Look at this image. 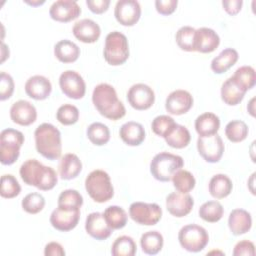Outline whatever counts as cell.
Listing matches in <instances>:
<instances>
[{"label": "cell", "instance_id": "1", "mask_svg": "<svg viewBox=\"0 0 256 256\" xmlns=\"http://www.w3.org/2000/svg\"><path fill=\"white\" fill-rule=\"evenodd\" d=\"M92 102L97 111L105 118L117 121L126 115V109L119 100L115 88L107 83L97 85L92 94Z\"/></svg>", "mask_w": 256, "mask_h": 256}, {"label": "cell", "instance_id": "2", "mask_svg": "<svg viewBox=\"0 0 256 256\" xmlns=\"http://www.w3.org/2000/svg\"><path fill=\"white\" fill-rule=\"evenodd\" d=\"M20 176L25 184L34 186L41 191H50L58 183L56 171L44 166L36 159L27 160L20 167Z\"/></svg>", "mask_w": 256, "mask_h": 256}, {"label": "cell", "instance_id": "3", "mask_svg": "<svg viewBox=\"0 0 256 256\" xmlns=\"http://www.w3.org/2000/svg\"><path fill=\"white\" fill-rule=\"evenodd\" d=\"M34 136L36 150L44 158L54 161L61 157V133L54 125L50 123L41 124L36 128Z\"/></svg>", "mask_w": 256, "mask_h": 256}, {"label": "cell", "instance_id": "4", "mask_svg": "<svg viewBox=\"0 0 256 256\" xmlns=\"http://www.w3.org/2000/svg\"><path fill=\"white\" fill-rule=\"evenodd\" d=\"M184 166V160L181 156L168 152H161L154 156L150 163V172L152 176L160 182H169L174 174Z\"/></svg>", "mask_w": 256, "mask_h": 256}, {"label": "cell", "instance_id": "5", "mask_svg": "<svg viewBox=\"0 0 256 256\" xmlns=\"http://www.w3.org/2000/svg\"><path fill=\"white\" fill-rule=\"evenodd\" d=\"M85 189L91 199L97 203L108 202L114 196V187L110 176L103 170H94L87 176Z\"/></svg>", "mask_w": 256, "mask_h": 256}, {"label": "cell", "instance_id": "6", "mask_svg": "<svg viewBox=\"0 0 256 256\" xmlns=\"http://www.w3.org/2000/svg\"><path fill=\"white\" fill-rule=\"evenodd\" d=\"M129 55L130 51L127 37L118 31L109 33L105 39V61L111 66H120L128 60Z\"/></svg>", "mask_w": 256, "mask_h": 256}, {"label": "cell", "instance_id": "7", "mask_svg": "<svg viewBox=\"0 0 256 256\" xmlns=\"http://www.w3.org/2000/svg\"><path fill=\"white\" fill-rule=\"evenodd\" d=\"M25 137L22 132L8 128L0 134V161L3 165L14 164L19 156Z\"/></svg>", "mask_w": 256, "mask_h": 256}, {"label": "cell", "instance_id": "8", "mask_svg": "<svg viewBox=\"0 0 256 256\" xmlns=\"http://www.w3.org/2000/svg\"><path fill=\"white\" fill-rule=\"evenodd\" d=\"M178 240L183 249L188 252L198 253L206 248L209 243V235L205 228L196 224H189L181 228Z\"/></svg>", "mask_w": 256, "mask_h": 256}, {"label": "cell", "instance_id": "9", "mask_svg": "<svg viewBox=\"0 0 256 256\" xmlns=\"http://www.w3.org/2000/svg\"><path fill=\"white\" fill-rule=\"evenodd\" d=\"M162 208L156 203L134 202L130 205L129 215L139 225L154 226L162 218Z\"/></svg>", "mask_w": 256, "mask_h": 256}, {"label": "cell", "instance_id": "10", "mask_svg": "<svg viewBox=\"0 0 256 256\" xmlns=\"http://www.w3.org/2000/svg\"><path fill=\"white\" fill-rule=\"evenodd\" d=\"M59 85L61 91L68 98L79 100L85 96L86 83L83 77L73 70H67L60 75Z\"/></svg>", "mask_w": 256, "mask_h": 256}, {"label": "cell", "instance_id": "11", "mask_svg": "<svg viewBox=\"0 0 256 256\" xmlns=\"http://www.w3.org/2000/svg\"><path fill=\"white\" fill-rule=\"evenodd\" d=\"M197 149L200 156L208 163H218L225 151L222 138L215 134L210 137H199Z\"/></svg>", "mask_w": 256, "mask_h": 256}, {"label": "cell", "instance_id": "12", "mask_svg": "<svg viewBox=\"0 0 256 256\" xmlns=\"http://www.w3.org/2000/svg\"><path fill=\"white\" fill-rule=\"evenodd\" d=\"M127 100L135 110L144 111L151 108L155 103V93L150 86L138 83L129 89Z\"/></svg>", "mask_w": 256, "mask_h": 256}, {"label": "cell", "instance_id": "13", "mask_svg": "<svg viewBox=\"0 0 256 256\" xmlns=\"http://www.w3.org/2000/svg\"><path fill=\"white\" fill-rule=\"evenodd\" d=\"M114 15L123 26H134L141 17V6L136 0H119L116 3Z\"/></svg>", "mask_w": 256, "mask_h": 256}, {"label": "cell", "instance_id": "14", "mask_svg": "<svg viewBox=\"0 0 256 256\" xmlns=\"http://www.w3.org/2000/svg\"><path fill=\"white\" fill-rule=\"evenodd\" d=\"M80 210H70L57 207L50 216V223L58 231L69 232L77 227L80 220Z\"/></svg>", "mask_w": 256, "mask_h": 256}, {"label": "cell", "instance_id": "15", "mask_svg": "<svg viewBox=\"0 0 256 256\" xmlns=\"http://www.w3.org/2000/svg\"><path fill=\"white\" fill-rule=\"evenodd\" d=\"M193 96L188 91L175 90L168 95L165 108L169 114L180 116L189 112L193 107Z\"/></svg>", "mask_w": 256, "mask_h": 256}, {"label": "cell", "instance_id": "16", "mask_svg": "<svg viewBox=\"0 0 256 256\" xmlns=\"http://www.w3.org/2000/svg\"><path fill=\"white\" fill-rule=\"evenodd\" d=\"M50 17L61 23H68L77 19L81 14V8L76 1L72 0H59L52 4Z\"/></svg>", "mask_w": 256, "mask_h": 256}, {"label": "cell", "instance_id": "17", "mask_svg": "<svg viewBox=\"0 0 256 256\" xmlns=\"http://www.w3.org/2000/svg\"><path fill=\"white\" fill-rule=\"evenodd\" d=\"M194 207V199L189 194L180 192L170 193L166 198V208L168 212L177 218H183L190 214Z\"/></svg>", "mask_w": 256, "mask_h": 256}, {"label": "cell", "instance_id": "18", "mask_svg": "<svg viewBox=\"0 0 256 256\" xmlns=\"http://www.w3.org/2000/svg\"><path fill=\"white\" fill-rule=\"evenodd\" d=\"M85 230L89 236L98 241L108 239L113 232V229L105 221L103 213L99 212H93L87 216Z\"/></svg>", "mask_w": 256, "mask_h": 256}, {"label": "cell", "instance_id": "19", "mask_svg": "<svg viewBox=\"0 0 256 256\" xmlns=\"http://www.w3.org/2000/svg\"><path fill=\"white\" fill-rule=\"evenodd\" d=\"M11 120L20 126H30L37 120V110L26 100L15 102L10 109Z\"/></svg>", "mask_w": 256, "mask_h": 256}, {"label": "cell", "instance_id": "20", "mask_svg": "<svg viewBox=\"0 0 256 256\" xmlns=\"http://www.w3.org/2000/svg\"><path fill=\"white\" fill-rule=\"evenodd\" d=\"M220 45L219 35L210 28L202 27L195 32L194 49L203 54L214 52Z\"/></svg>", "mask_w": 256, "mask_h": 256}, {"label": "cell", "instance_id": "21", "mask_svg": "<svg viewBox=\"0 0 256 256\" xmlns=\"http://www.w3.org/2000/svg\"><path fill=\"white\" fill-rule=\"evenodd\" d=\"M72 31L76 39L86 44L97 42L101 35L100 26L91 19H82L76 22Z\"/></svg>", "mask_w": 256, "mask_h": 256}, {"label": "cell", "instance_id": "22", "mask_svg": "<svg viewBox=\"0 0 256 256\" xmlns=\"http://www.w3.org/2000/svg\"><path fill=\"white\" fill-rule=\"evenodd\" d=\"M26 94L37 101L47 99L52 92V84L50 80L41 75H35L29 78L25 84Z\"/></svg>", "mask_w": 256, "mask_h": 256}, {"label": "cell", "instance_id": "23", "mask_svg": "<svg viewBox=\"0 0 256 256\" xmlns=\"http://www.w3.org/2000/svg\"><path fill=\"white\" fill-rule=\"evenodd\" d=\"M119 135L126 145L132 147L141 145L146 138V133L143 125L134 121L123 124L120 128Z\"/></svg>", "mask_w": 256, "mask_h": 256}, {"label": "cell", "instance_id": "24", "mask_svg": "<svg viewBox=\"0 0 256 256\" xmlns=\"http://www.w3.org/2000/svg\"><path fill=\"white\" fill-rule=\"evenodd\" d=\"M228 226L231 233L235 236L246 234L252 228L251 214L244 209L233 210L229 215Z\"/></svg>", "mask_w": 256, "mask_h": 256}, {"label": "cell", "instance_id": "25", "mask_svg": "<svg viewBox=\"0 0 256 256\" xmlns=\"http://www.w3.org/2000/svg\"><path fill=\"white\" fill-rule=\"evenodd\" d=\"M195 129L199 137L213 136L217 134L220 129V119L214 113H203L197 117L195 121Z\"/></svg>", "mask_w": 256, "mask_h": 256}, {"label": "cell", "instance_id": "26", "mask_svg": "<svg viewBox=\"0 0 256 256\" xmlns=\"http://www.w3.org/2000/svg\"><path fill=\"white\" fill-rule=\"evenodd\" d=\"M82 171V162L76 154H65L59 163V175L63 180H73Z\"/></svg>", "mask_w": 256, "mask_h": 256}, {"label": "cell", "instance_id": "27", "mask_svg": "<svg viewBox=\"0 0 256 256\" xmlns=\"http://www.w3.org/2000/svg\"><path fill=\"white\" fill-rule=\"evenodd\" d=\"M80 53V48L70 40H61L54 47L55 57L65 64L76 62Z\"/></svg>", "mask_w": 256, "mask_h": 256}, {"label": "cell", "instance_id": "28", "mask_svg": "<svg viewBox=\"0 0 256 256\" xmlns=\"http://www.w3.org/2000/svg\"><path fill=\"white\" fill-rule=\"evenodd\" d=\"M239 54L235 49H224L211 62V69L215 74H223L232 68L238 61Z\"/></svg>", "mask_w": 256, "mask_h": 256}, {"label": "cell", "instance_id": "29", "mask_svg": "<svg viewBox=\"0 0 256 256\" xmlns=\"http://www.w3.org/2000/svg\"><path fill=\"white\" fill-rule=\"evenodd\" d=\"M245 94L246 92L235 83L232 77L228 78L222 84L221 98L223 102L228 106H236L240 104L243 101Z\"/></svg>", "mask_w": 256, "mask_h": 256}, {"label": "cell", "instance_id": "30", "mask_svg": "<svg viewBox=\"0 0 256 256\" xmlns=\"http://www.w3.org/2000/svg\"><path fill=\"white\" fill-rule=\"evenodd\" d=\"M233 190L231 179L224 174L213 176L209 182V192L215 199H224L228 197Z\"/></svg>", "mask_w": 256, "mask_h": 256}, {"label": "cell", "instance_id": "31", "mask_svg": "<svg viewBox=\"0 0 256 256\" xmlns=\"http://www.w3.org/2000/svg\"><path fill=\"white\" fill-rule=\"evenodd\" d=\"M164 139L170 147L174 149H183L190 144L191 134L185 126L176 124Z\"/></svg>", "mask_w": 256, "mask_h": 256}, {"label": "cell", "instance_id": "32", "mask_svg": "<svg viewBox=\"0 0 256 256\" xmlns=\"http://www.w3.org/2000/svg\"><path fill=\"white\" fill-rule=\"evenodd\" d=\"M140 245L145 254L156 255L163 248L164 238L158 231H149L141 236Z\"/></svg>", "mask_w": 256, "mask_h": 256}, {"label": "cell", "instance_id": "33", "mask_svg": "<svg viewBox=\"0 0 256 256\" xmlns=\"http://www.w3.org/2000/svg\"><path fill=\"white\" fill-rule=\"evenodd\" d=\"M104 219L113 230H120L124 228L128 222V215L126 211L119 206H110L103 213Z\"/></svg>", "mask_w": 256, "mask_h": 256}, {"label": "cell", "instance_id": "34", "mask_svg": "<svg viewBox=\"0 0 256 256\" xmlns=\"http://www.w3.org/2000/svg\"><path fill=\"white\" fill-rule=\"evenodd\" d=\"M232 79L241 89H243L247 93L249 90H251L255 86V83H256L255 70L251 66H242L235 71L234 75L232 76Z\"/></svg>", "mask_w": 256, "mask_h": 256}, {"label": "cell", "instance_id": "35", "mask_svg": "<svg viewBox=\"0 0 256 256\" xmlns=\"http://www.w3.org/2000/svg\"><path fill=\"white\" fill-rule=\"evenodd\" d=\"M87 138L96 146L106 145L110 140V130L103 123H92L87 129Z\"/></svg>", "mask_w": 256, "mask_h": 256}, {"label": "cell", "instance_id": "36", "mask_svg": "<svg viewBox=\"0 0 256 256\" xmlns=\"http://www.w3.org/2000/svg\"><path fill=\"white\" fill-rule=\"evenodd\" d=\"M224 208L218 201L205 202L199 209V216L208 223H216L222 219Z\"/></svg>", "mask_w": 256, "mask_h": 256}, {"label": "cell", "instance_id": "37", "mask_svg": "<svg viewBox=\"0 0 256 256\" xmlns=\"http://www.w3.org/2000/svg\"><path fill=\"white\" fill-rule=\"evenodd\" d=\"M173 186L177 190V192L188 194L191 192L196 185V180L193 174L187 170H179L172 177Z\"/></svg>", "mask_w": 256, "mask_h": 256}, {"label": "cell", "instance_id": "38", "mask_svg": "<svg viewBox=\"0 0 256 256\" xmlns=\"http://www.w3.org/2000/svg\"><path fill=\"white\" fill-rule=\"evenodd\" d=\"M249 128L244 121L233 120L226 125L225 135L230 142L240 143L248 137Z\"/></svg>", "mask_w": 256, "mask_h": 256}, {"label": "cell", "instance_id": "39", "mask_svg": "<svg viewBox=\"0 0 256 256\" xmlns=\"http://www.w3.org/2000/svg\"><path fill=\"white\" fill-rule=\"evenodd\" d=\"M137 252V245L129 236L118 237L111 248L113 256H134Z\"/></svg>", "mask_w": 256, "mask_h": 256}, {"label": "cell", "instance_id": "40", "mask_svg": "<svg viewBox=\"0 0 256 256\" xmlns=\"http://www.w3.org/2000/svg\"><path fill=\"white\" fill-rule=\"evenodd\" d=\"M84 203L82 195L73 189L63 191L58 198V207L70 210H80Z\"/></svg>", "mask_w": 256, "mask_h": 256}, {"label": "cell", "instance_id": "41", "mask_svg": "<svg viewBox=\"0 0 256 256\" xmlns=\"http://www.w3.org/2000/svg\"><path fill=\"white\" fill-rule=\"evenodd\" d=\"M195 32L196 29L191 26H183L177 31L176 43L181 50L187 52H195Z\"/></svg>", "mask_w": 256, "mask_h": 256}, {"label": "cell", "instance_id": "42", "mask_svg": "<svg viewBox=\"0 0 256 256\" xmlns=\"http://www.w3.org/2000/svg\"><path fill=\"white\" fill-rule=\"evenodd\" d=\"M21 193V186L18 180L11 174H6L1 177L0 195L5 199H12Z\"/></svg>", "mask_w": 256, "mask_h": 256}, {"label": "cell", "instance_id": "43", "mask_svg": "<svg viewBox=\"0 0 256 256\" xmlns=\"http://www.w3.org/2000/svg\"><path fill=\"white\" fill-rule=\"evenodd\" d=\"M79 109L71 104H64L59 107L56 113L57 120L65 126L74 125L79 120Z\"/></svg>", "mask_w": 256, "mask_h": 256}, {"label": "cell", "instance_id": "44", "mask_svg": "<svg viewBox=\"0 0 256 256\" xmlns=\"http://www.w3.org/2000/svg\"><path fill=\"white\" fill-rule=\"evenodd\" d=\"M45 204V198L39 193H30L22 200L23 210L32 215L40 213L44 209Z\"/></svg>", "mask_w": 256, "mask_h": 256}, {"label": "cell", "instance_id": "45", "mask_svg": "<svg viewBox=\"0 0 256 256\" xmlns=\"http://www.w3.org/2000/svg\"><path fill=\"white\" fill-rule=\"evenodd\" d=\"M177 123L168 115L157 116L151 124L152 131L159 137L165 138Z\"/></svg>", "mask_w": 256, "mask_h": 256}, {"label": "cell", "instance_id": "46", "mask_svg": "<svg viewBox=\"0 0 256 256\" xmlns=\"http://www.w3.org/2000/svg\"><path fill=\"white\" fill-rule=\"evenodd\" d=\"M15 89L14 80L11 75L1 72L0 73V100L5 101L12 97Z\"/></svg>", "mask_w": 256, "mask_h": 256}, {"label": "cell", "instance_id": "47", "mask_svg": "<svg viewBox=\"0 0 256 256\" xmlns=\"http://www.w3.org/2000/svg\"><path fill=\"white\" fill-rule=\"evenodd\" d=\"M177 0H156L155 7L159 14L168 16L173 14L177 9Z\"/></svg>", "mask_w": 256, "mask_h": 256}, {"label": "cell", "instance_id": "48", "mask_svg": "<svg viewBox=\"0 0 256 256\" xmlns=\"http://www.w3.org/2000/svg\"><path fill=\"white\" fill-rule=\"evenodd\" d=\"M234 256H241V255H255V246L254 243L248 240L238 242L233 250Z\"/></svg>", "mask_w": 256, "mask_h": 256}, {"label": "cell", "instance_id": "49", "mask_svg": "<svg viewBox=\"0 0 256 256\" xmlns=\"http://www.w3.org/2000/svg\"><path fill=\"white\" fill-rule=\"evenodd\" d=\"M110 0H87L86 5L94 14L105 13L110 6Z\"/></svg>", "mask_w": 256, "mask_h": 256}, {"label": "cell", "instance_id": "50", "mask_svg": "<svg viewBox=\"0 0 256 256\" xmlns=\"http://www.w3.org/2000/svg\"><path fill=\"white\" fill-rule=\"evenodd\" d=\"M222 5L224 10L230 16H235L241 11L243 6V1L242 0H223Z\"/></svg>", "mask_w": 256, "mask_h": 256}, {"label": "cell", "instance_id": "51", "mask_svg": "<svg viewBox=\"0 0 256 256\" xmlns=\"http://www.w3.org/2000/svg\"><path fill=\"white\" fill-rule=\"evenodd\" d=\"M44 254L46 256H64L66 252L61 244L57 242H50L45 246Z\"/></svg>", "mask_w": 256, "mask_h": 256}, {"label": "cell", "instance_id": "52", "mask_svg": "<svg viewBox=\"0 0 256 256\" xmlns=\"http://www.w3.org/2000/svg\"><path fill=\"white\" fill-rule=\"evenodd\" d=\"M1 54H2L1 63H3L7 58H9V48L3 42H2V48H1Z\"/></svg>", "mask_w": 256, "mask_h": 256}, {"label": "cell", "instance_id": "53", "mask_svg": "<svg viewBox=\"0 0 256 256\" xmlns=\"http://www.w3.org/2000/svg\"><path fill=\"white\" fill-rule=\"evenodd\" d=\"M25 3H27V4H29V5H31V6H34V7H37V6H40V5H42V4H44L45 3V1H39V0H37V1H25Z\"/></svg>", "mask_w": 256, "mask_h": 256}, {"label": "cell", "instance_id": "54", "mask_svg": "<svg viewBox=\"0 0 256 256\" xmlns=\"http://www.w3.org/2000/svg\"><path fill=\"white\" fill-rule=\"evenodd\" d=\"M254 100H255V99H254V98H253V99H252V100H251V102H250V104H249V106H250V107H247V109H248V111H249V113H250V114H251V115H252V116H254V110H253V109H252V108H253V105H254V104H253V102H254Z\"/></svg>", "mask_w": 256, "mask_h": 256}]
</instances>
